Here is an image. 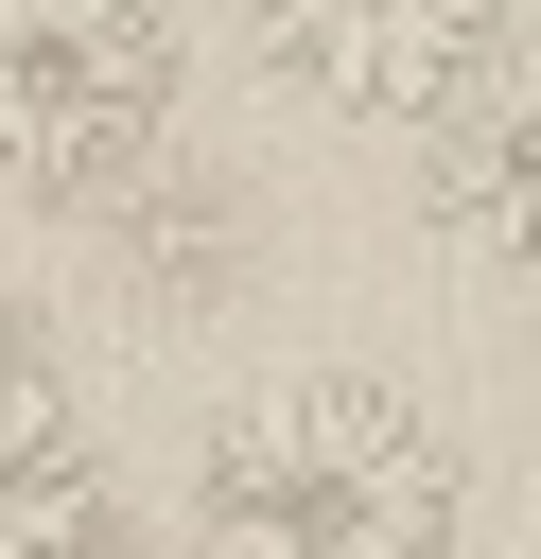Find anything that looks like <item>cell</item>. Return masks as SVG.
I'll list each match as a JSON object with an SVG mask.
<instances>
[{
  "mask_svg": "<svg viewBox=\"0 0 541 559\" xmlns=\"http://www.w3.org/2000/svg\"><path fill=\"white\" fill-rule=\"evenodd\" d=\"M175 157V0H0V210H122Z\"/></svg>",
  "mask_w": 541,
  "mask_h": 559,
  "instance_id": "obj_2",
  "label": "cell"
},
{
  "mask_svg": "<svg viewBox=\"0 0 541 559\" xmlns=\"http://www.w3.org/2000/svg\"><path fill=\"white\" fill-rule=\"evenodd\" d=\"M175 542L192 559H454L471 472L384 367H279L192 437Z\"/></svg>",
  "mask_w": 541,
  "mask_h": 559,
  "instance_id": "obj_1",
  "label": "cell"
},
{
  "mask_svg": "<svg viewBox=\"0 0 541 559\" xmlns=\"http://www.w3.org/2000/svg\"><path fill=\"white\" fill-rule=\"evenodd\" d=\"M244 35H262V70H279L297 105L419 140V122L524 35V0H244Z\"/></svg>",
  "mask_w": 541,
  "mask_h": 559,
  "instance_id": "obj_3",
  "label": "cell"
},
{
  "mask_svg": "<svg viewBox=\"0 0 541 559\" xmlns=\"http://www.w3.org/2000/svg\"><path fill=\"white\" fill-rule=\"evenodd\" d=\"M0 559H122L105 437H87V402L35 332H0Z\"/></svg>",
  "mask_w": 541,
  "mask_h": 559,
  "instance_id": "obj_5",
  "label": "cell"
},
{
  "mask_svg": "<svg viewBox=\"0 0 541 559\" xmlns=\"http://www.w3.org/2000/svg\"><path fill=\"white\" fill-rule=\"evenodd\" d=\"M419 227L489 280H541V35H506L436 122H419Z\"/></svg>",
  "mask_w": 541,
  "mask_h": 559,
  "instance_id": "obj_4",
  "label": "cell"
}]
</instances>
